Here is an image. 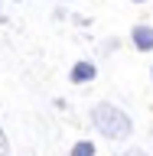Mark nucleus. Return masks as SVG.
Masks as SVG:
<instances>
[{
  "label": "nucleus",
  "mask_w": 153,
  "mask_h": 156,
  "mask_svg": "<svg viewBox=\"0 0 153 156\" xmlns=\"http://www.w3.org/2000/svg\"><path fill=\"white\" fill-rule=\"evenodd\" d=\"M88 117H91V127H95L101 136H107V140H127V136L134 133V120H130L117 104L101 101V104L91 107Z\"/></svg>",
  "instance_id": "f257e3e1"
},
{
  "label": "nucleus",
  "mask_w": 153,
  "mask_h": 156,
  "mask_svg": "<svg viewBox=\"0 0 153 156\" xmlns=\"http://www.w3.org/2000/svg\"><path fill=\"white\" fill-rule=\"evenodd\" d=\"M0 23H3V3H0Z\"/></svg>",
  "instance_id": "0eeeda50"
},
{
  "label": "nucleus",
  "mask_w": 153,
  "mask_h": 156,
  "mask_svg": "<svg viewBox=\"0 0 153 156\" xmlns=\"http://www.w3.org/2000/svg\"><path fill=\"white\" fill-rule=\"evenodd\" d=\"M124 156H147V153H144V150H127Z\"/></svg>",
  "instance_id": "423d86ee"
},
{
  "label": "nucleus",
  "mask_w": 153,
  "mask_h": 156,
  "mask_svg": "<svg viewBox=\"0 0 153 156\" xmlns=\"http://www.w3.org/2000/svg\"><path fill=\"white\" fill-rule=\"evenodd\" d=\"M72 156H95V143H91V140H78V143L72 146Z\"/></svg>",
  "instance_id": "20e7f679"
},
{
  "label": "nucleus",
  "mask_w": 153,
  "mask_h": 156,
  "mask_svg": "<svg viewBox=\"0 0 153 156\" xmlns=\"http://www.w3.org/2000/svg\"><path fill=\"white\" fill-rule=\"evenodd\" d=\"M95 78H98L95 62H75L72 72H68V81H72V85H88V81H95Z\"/></svg>",
  "instance_id": "f03ea898"
},
{
  "label": "nucleus",
  "mask_w": 153,
  "mask_h": 156,
  "mask_svg": "<svg viewBox=\"0 0 153 156\" xmlns=\"http://www.w3.org/2000/svg\"><path fill=\"white\" fill-rule=\"evenodd\" d=\"M150 75H153V68H150Z\"/></svg>",
  "instance_id": "1a4fd4ad"
},
{
  "label": "nucleus",
  "mask_w": 153,
  "mask_h": 156,
  "mask_svg": "<svg viewBox=\"0 0 153 156\" xmlns=\"http://www.w3.org/2000/svg\"><path fill=\"white\" fill-rule=\"evenodd\" d=\"M130 42H134L137 52H153V26H134V33H130Z\"/></svg>",
  "instance_id": "7ed1b4c3"
},
{
  "label": "nucleus",
  "mask_w": 153,
  "mask_h": 156,
  "mask_svg": "<svg viewBox=\"0 0 153 156\" xmlns=\"http://www.w3.org/2000/svg\"><path fill=\"white\" fill-rule=\"evenodd\" d=\"M0 156H10V143H7V133H3V127H0Z\"/></svg>",
  "instance_id": "39448f33"
},
{
  "label": "nucleus",
  "mask_w": 153,
  "mask_h": 156,
  "mask_svg": "<svg viewBox=\"0 0 153 156\" xmlns=\"http://www.w3.org/2000/svg\"><path fill=\"white\" fill-rule=\"evenodd\" d=\"M130 3H147V0H130Z\"/></svg>",
  "instance_id": "6e6552de"
}]
</instances>
